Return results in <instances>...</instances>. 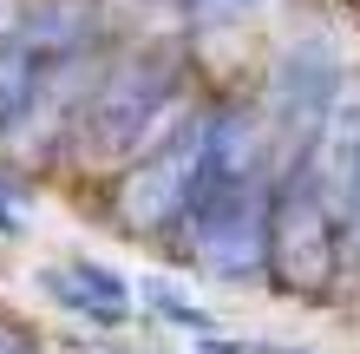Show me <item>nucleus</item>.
Listing matches in <instances>:
<instances>
[{
    "mask_svg": "<svg viewBox=\"0 0 360 354\" xmlns=\"http://www.w3.org/2000/svg\"><path fill=\"white\" fill-rule=\"evenodd\" d=\"M177 223L203 276L256 282L269 269V191L256 171V132L243 112H203V151Z\"/></svg>",
    "mask_w": 360,
    "mask_h": 354,
    "instance_id": "nucleus-1",
    "label": "nucleus"
},
{
    "mask_svg": "<svg viewBox=\"0 0 360 354\" xmlns=\"http://www.w3.org/2000/svg\"><path fill=\"white\" fill-rule=\"evenodd\" d=\"M86 46H92V7L79 0H53L0 33V138H13L20 125L46 112V99L72 79Z\"/></svg>",
    "mask_w": 360,
    "mask_h": 354,
    "instance_id": "nucleus-2",
    "label": "nucleus"
},
{
    "mask_svg": "<svg viewBox=\"0 0 360 354\" xmlns=\"http://www.w3.org/2000/svg\"><path fill=\"white\" fill-rule=\"evenodd\" d=\"M177 86H184V59L171 46H144L131 59H118V66L105 72V86L92 92V106H86L79 144H86L98 164L138 158L144 144L158 138V125H164V112H171Z\"/></svg>",
    "mask_w": 360,
    "mask_h": 354,
    "instance_id": "nucleus-3",
    "label": "nucleus"
},
{
    "mask_svg": "<svg viewBox=\"0 0 360 354\" xmlns=\"http://www.w3.org/2000/svg\"><path fill=\"white\" fill-rule=\"evenodd\" d=\"M341 217L328 210L321 171H314V151H295L282 184L269 191V263L282 289L295 296H321L341 269Z\"/></svg>",
    "mask_w": 360,
    "mask_h": 354,
    "instance_id": "nucleus-4",
    "label": "nucleus"
},
{
    "mask_svg": "<svg viewBox=\"0 0 360 354\" xmlns=\"http://www.w3.org/2000/svg\"><path fill=\"white\" fill-rule=\"evenodd\" d=\"M334 106H341V59H334L328 39H295V46L275 59L269 79V118L295 151H308L314 138L328 132Z\"/></svg>",
    "mask_w": 360,
    "mask_h": 354,
    "instance_id": "nucleus-5",
    "label": "nucleus"
},
{
    "mask_svg": "<svg viewBox=\"0 0 360 354\" xmlns=\"http://www.w3.org/2000/svg\"><path fill=\"white\" fill-rule=\"evenodd\" d=\"M197 151H203V118L164 125L138 151L131 177H124V197H118L131 230H164V223L184 217V191H190V171H197Z\"/></svg>",
    "mask_w": 360,
    "mask_h": 354,
    "instance_id": "nucleus-6",
    "label": "nucleus"
},
{
    "mask_svg": "<svg viewBox=\"0 0 360 354\" xmlns=\"http://www.w3.org/2000/svg\"><path fill=\"white\" fill-rule=\"evenodd\" d=\"M39 289L66 308L72 322H92V328H124L131 322V282L118 276V269H105V263H53L46 276H39Z\"/></svg>",
    "mask_w": 360,
    "mask_h": 354,
    "instance_id": "nucleus-7",
    "label": "nucleus"
},
{
    "mask_svg": "<svg viewBox=\"0 0 360 354\" xmlns=\"http://www.w3.org/2000/svg\"><path fill=\"white\" fill-rule=\"evenodd\" d=\"M144 308L164 315L171 328H190V335H210V328H217V315H210L203 302H190L184 289H171V282H144Z\"/></svg>",
    "mask_w": 360,
    "mask_h": 354,
    "instance_id": "nucleus-8",
    "label": "nucleus"
},
{
    "mask_svg": "<svg viewBox=\"0 0 360 354\" xmlns=\"http://www.w3.org/2000/svg\"><path fill=\"white\" fill-rule=\"evenodd\" d=\"M177 7L190 20H243V13H256L262 0H177Z\"/></svg>",
    "mask_w": 360,
    "mask_h": 354,
    "instance_id": "nucleus-9",
    "label": "nucleus"
},
{
    "mask_svg": "<svg viewBox=\"0 0 360 354\" xmlns=\"http://www.w3.org/2000/svg\"><path fill=\"white\" fill-rule=\"evenodd\" d=\"M27 217H33V203H27V197H20V191H13V184H0V243H7V236H20V230H27Z\"/></svg>",
    "mask_w": 360,
    "mask_h": 354,
    "instance_id": "nucleus-10",
    "label": "nucleus"
},
{
    "mask_svg": "<svg viewBox=\"0 0 360 354\" xmlns=\"http://www.w3.org/2000/svg\"><path fill=\"white\" fill-rule=\"evenodd\" d=\"M0 354H39V341H33V335H20V328H7V322H0Z\"/></svg>",
    "mask_w": 360,
    "mask_h": 354,
    "instance_id": "nucleus-11",
    "label": "nucleus"
},
{
    "mask_svg": "<svg viewBox=\"0 0 360 354\" xmlns=\"http://www.w3.org/2000/svg\"><path fill=\"white\" fill-rule=\"evenodd\" d=\"M347 236L360 243V177H354V197H347Z\"/></svg>",
    "mask_w": 360,
    "mask_h": 354,
    "instance_id": "nucleus-12",
    "label": "nucleus"
}]
</instances>
